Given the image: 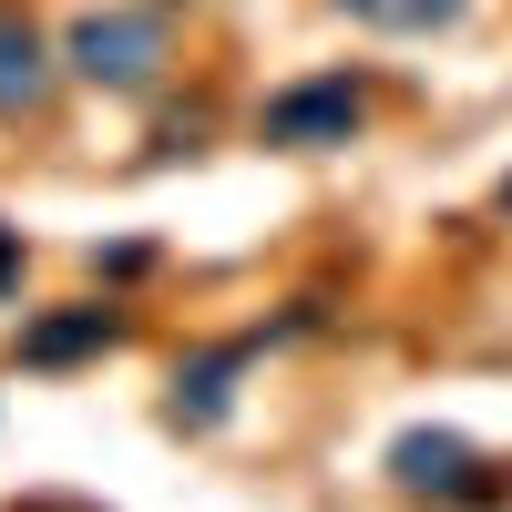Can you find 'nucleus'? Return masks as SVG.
<instances>
[{
  "mask_svg": "<svg viewBox=\"0 0 512 512\" xmlns=\"http://www.w3.org/2000/svg\"><path fill=\"white\" fill-rule=\"evenodd\" d=\"M379 472H390V492L420 502V512H502L512 502V461L482 451L472 431H451V420H410V431H390Z\"/></svg>",
  "mask_w": 512,
  "mask_h": 512,
  "instance_id": "f257e3e1",
  "label": "nucleus"
},
{
  "mask_svg": "<svg viewBox=\"0 0 512 512\" xmlns=\"http://www.w3.org/2000/svg\"><path fill=\"white\" fill-rule=\"evenodd\" d=\"M164 62H175V21L154 0H93L62 21V72L93 93H154Z\"/></svg>",
  "mask_w": 512,
  "mask_h": 512,
  "instance_id": "f03ea898",
  "label": "nucleus"
},
{
  "mask_svg": "<svg viewBox=\"0 0 512 512\" xmlns=\"http://www.w3.org/2000/svg\"><path fill=\"white\" fill-rule=\"evenodd\" d=\"M318 308H297V318H277V328H236V338H205V349H185L175 359V379H164V431L175 441H205V431H226L236 420V390H246V369L277 349V338H297Z\"/></svg>",
  "mask_w": 512,
  "mask_h": 512,
  "instance_id": "7ed1b4c3",
  "label": "nucleus"
},
{
  "mask_svg": "<svg viewBox=\"0 0 512 512\" xmlns=\"http://www.w3.org/2000/svg\"><path fill=\"white\" fill-rule=\"evenodd\" d=\"M369 72H308V82H287V93H267V113H256V144H277V154H338V144H359L369 134Z\"/></svg>",
  "mask_w": 512,
  "mask_h": 512,
  "instance_id": "20e7f679",
  "label": "nucleus"
},
{
  "mask_svg": "<svg viewBox=\"0 0 512 512\" xmlns=\"http://www.w3.org/2000/svg\"><path fill=\"white\" fill-rule=\"evenodd\" d=\"M62 82V41L41 31L21 0H0V123H41Z\"/></svg>",
  "mask_w": 512,
  "mask_h": 512,
  "instance_id": "39448f33",
  "label": "nucleus"
},
{
  "mask_svg": "<svg viewBox=\"0 0 512 512\" xmlns=\"http://www.w3.org/2000/svg\"><path fill=\"white\" fill-rule=\"evenodd\" d=\"M113 349H123V308L113 297H72V308L21 328V369H82V359H113Z\"/></svg>",
  "mask_w": 512,
  "mask_h": 512,
  "instance_id": "423d86ee",
  "label": "nucleus"
},
{
  "mask_svg": "<svg viewBox=\"0 0 512 512\" xmlns=\"http://www.w3.org/2000/svg\"><path fill=\"white\" fill-rule=\"evenodd\" d=\"M328 11L359 31H390V41H431V31H461L472 0H328Z\"/></svg>",
  "mask_w": 512,
  "mask_h": 512,
  "instance_id": "0eeeda50",
  "label": "nucleus"
},
{
  "mask_svg": "<svg viewBox=\"0 0 512 512\" xmlns=\"http://www.w3.org/2000/svg\"><path fill=\"white\" fill-rule=\"evenodd\" d=\"M21 267H31V246H21V226H0V297H21Z\"/></svg>",
  "mask_w": 512,
  "mask_h": 512,
  "instance_id": "6e6552de",
  "label": "nucleus"
},
{
  "mask_svg": "<svg viewBox=\"0 0 512 512\" xmlns=\"http://www.w3.org/2000/svg\"><path fill=\"white\" fill-rule=\"evenodd\" d=\"M492 216H502V226H512V175H502V185H492Z\"/></svg>",
  "mask_w": 512,
  "mask_h": 512,
  "instance_id": "1a4fd4ad",
  "label": "nucleus"
}]
</instances>
